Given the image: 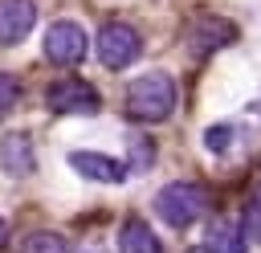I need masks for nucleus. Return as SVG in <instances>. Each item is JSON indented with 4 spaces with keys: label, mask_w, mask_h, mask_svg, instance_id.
I'll use <instances>...</instances> for the list:
<instances>
[{
    "label": "nucleus",
    "mask_w": 261,
    "mask_h": 253,
    "mask_svg": "<svg viewBox=\"0 0 261 253\" xmlns=\"http://www.w3.org/2000/svg\"><path fill=\"white\" fill-rule=\"evenodd\" d=\"M122 106H126V114L135 122H163L175 110V78L163 73V69H151V73L135 78L126 86Z\"/></svg>",
    "instance_id": "f257e3e1"
},
{
    "label": "nucleus",
    "mask_w": 261,
    "mask_h": 253,
    "mask_svg": "<svg viewBox=\"0 0 261 253\" xmlns=\"http://www.w3.org/2000/svg\"><path fill=\"white\" fill-rule=\"evenodd\" d=\"M204 208H208V192L200 184H188V180H175V184L159 188V196H155V212L171 229H188L192 220L204 216Z\"/></svg>",
    "instance_id": "f03ea898"
},
{
    "label": "nucleus",
    "mask_w": 261,
    "mask_h": 253,
    "mask_svg": "<svg viewBox=\"0 0 261 253\" xmlns=\"http://www.w3.org/2000/svg\"><path fill=\"white\" fill-rule=\"evenodd\" d=\"M139 53H143L139 29H130L122 20H110V24L98 29V61L106 69H126V65L139 61Z\"/></svg>",
    "instance_id": "7ed1b4c3"
},
{
    "label": "nucleus",
    "mask_w": 261,
    "mask_h": 253,
    "mask_svg": "<svg viewBox=\"0 0 261 253\" xmlns=\"http://www.w3.org/2000/svg\"><path fill=\"white\" fill-rule=\"evenodd\" d=\"M45 106L53 114H98L102 110V94L86 78H57L45 90Z\"/></svg>",
    "instance_id": "20e7f679"
},
{
    "label": "nucleus",
    "mask_w": 261,
    "mask_h": 253,
    "mask_svg": "<svg viewBox=\"0 0 261 253\" xmlns=\"http://www.w3.org/2000/svg\"><path fill=\"white\" fill-rule=\"evenodd\" d=\"M86 53H90V37H86V29L77 20H53L45 29V57L53 65L69 69V65L86 61Z\"/></svg>",
    "instance_id": "39448f33"
},
{
    "label": "nucleus",
    "mask_w": 261,
    "mask_h": 253,
    "mask_svg": "<svg viewBox=\"0 0 261 253\" xmlns=\"http://www.w3.org/2000/svg\"><path fill=\"white\" fill-rule=\"evenodd\" d=\"M37 24V4L33 0H0V49L20 45Z\"/></svg>",
    "instance_id": "423d86ee"
},
{
    "label": "nucleus",
    "mask_w": 261,
    "mask_h": 253,
    "mask_svg": "<svg viewBox=\"0 0 261 253\" xmlns=\"http://www.w3.org/2000/svg\"><path fill=\"white\" fill-rule=\"evenodd\" d=\"M0 167H4V175H12V180H24V175H33V167H37L33 135H24V131H12V135H4V139H0Z\"/></svg>",
    "instance_id": "0eeeda50"
},
{
    "label": "nucleus",
    "mask_w": 261,
    "mask_h": 253,
    "mask_svg": "<svg viewBox=\"0 0 261 253\" xmlns=\"http://www.w3.org/2000/svg\"><path fill=\"white\" fill-rule=\"evenodd\" d=\"M69 167L77 175H86V180H98V184H122L130 175L126 163H118L110 155H98V151H73L69 155Z\"/></svg>",
    "instance_id": "6e6552de"
},
{
    "label": "nucleus",
    "mask_w": 261,
    "mask_h": 253,
    "mask_svg": "<svg viewBox=\"0 0 261 253\" xmlns=\"http://www.w3.org/2000/svg\"><path fill=\"white\" fill-rule=\"evenodd\" d=\"M118 253H163V245H159V237H155V229L147 220L130 216L118 229Z\"/></svg>",
    "instance_id": "1a4fd4ad"
},
{
    "label": "nucleus",
    "mask_w": 261,
    "mask_h": 253,
    "mask_svg": "<svg viewBox=\"0 0 261 253\" xmlns=\"http://www.w3.org/2000/svg\"><path fill=\"white\" fill-rule=\"evenodd\" d=\"M232 37H237V29H232L228 20H216V16H204V20L192 24V49H196V53L220 49V45H228Z\"/></svg>",
    "instance_id": "9d476101"
},
{
    "label": "nucleus",
    "mask_w": 261,
    "mask_h": 253,
    "mask_svg": "<svg viewBox=\"0 0 261 253\" xmlns=\"http://www.w3.org/2000/svg\"><path fill=\"white\" fill-rule=\"evenodd\" d=\"M208 253H245V233H241V224H232V220H216L212 229H208V245H204Z\"/></svg>",
    "instance_id": "9b49d317"
},
{
    "label": "nucleus",
    "mask_w": 261,
    "mask_h": 253,
    "mask_svg": "<svg viewBox=\"0 0 261 253\" xmlns=\"http://www.w3.org/2000/svg\"><path fill=\"white\" fill-rule=\"evenodd\" d=\"M20 253H69V241L57 233H29L20 241Z\"/></svg>",
    "instance_id": "f8f14e48"
},
{
    "label": "nucleus",
    "mask_w": 261,
    "mask_h": 253,
    "mask_svg": "<svg viewBox=\"0 0 261 253\" xmlns=\"http://www.w3.org/2000/svg\"><path fill=\"white\" fill-rule=\"evenodd\" d=\"M130 151H135V159L126 163V171H143V167L155 159V147H151V139H143V135L130 139Z\"/></svg>",
    "instance_id": "ddd939ff"
},
{
    "label": "nucleus",
    "mask_w": 261,
    "mask_h": 253,
    "mask_svg": "<svg viewBox=\"0 0 261 253\" xmlns=\"http://www.w3.org/2000/svg\"><path fill=\"white\" fill-rule=\"evenodd\" d=\"M16 102H20V82L12 73H0V114H8Z\"/></svg>",
    "instance_id": "4468645a"
},
{
    "label": "nucleus",
    "mask_w": 261,
    "mask_h": 253,
    "mask_svg": "<svg viewBox=\"0 0 261 253\" xmlns=\"http://www.w3.org/2000/svg\"><path fill=\"white\" fill-rule=\"evenodd\" d=\"M204 143H208V151H216V155H220V151H228L232 131H228V127H208V131H204Z\"/></svg>",
    "instance_id": "2eb2a0df"
},
{
    "label": "nucleus",
    "mask_w": 261,
    "mask_h": 253,
    "mask_svg": "<svg viewBox=\"0 0 261 253\" xmlns=\"http://www.w3.org/2000/svg\"><path fill=\"white\" fill-rule=\"evenodd\" d=\"M4 241H8V220L0 216V245H4Z\"/></svg>",
    "instance_id": "dca6fc26"
},
{
    "label": "nucleus",
    "mask_w": 261,
    "mask_h": 253,
    "mask_svg": "<svg viewBox=\"0 0 261 253\" xmlns=\"http://www.w3.org/2000/svg\"><path fill=\"white\" fill-rule=\"evenodd\" d=\"M253 208L261 212V180H257V192H253Z\"/></svg>",
    "instance_id": "f3484780"
},
{
    "label": "nucleus",
    "mask_w": 261,
    "mask_h": 253,
    "mask_svg": "<svg viewBox=\"0 0 261 253\" xmlns=\"http://www.w3.org/2000/svg\"><path fill=\"white\" fill-rule=\"evenodd\" d=\"M86 253H94V249H86Z\"/></svg>",
    "instance_id": "a211bd4d"
}]
</instances>
